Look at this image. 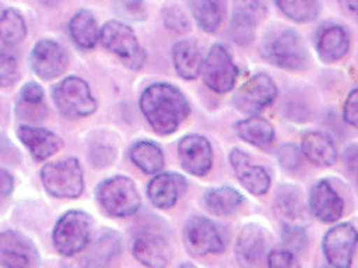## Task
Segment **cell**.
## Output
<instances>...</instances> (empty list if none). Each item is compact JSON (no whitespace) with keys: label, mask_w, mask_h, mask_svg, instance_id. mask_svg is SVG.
Listing matches in <instances>:
<instances>
[{"label":"cell","mask_w":358,"mask_h":268,"mask_svg":"<svg viewBox=\"0 0 358 268\" xmlns=\"http://www.w3.org/2000/svg\"><path fill=\"white\" fill-rule=\"evenodd\" d=\"M264 56L268 63L285 70L304 69L309 59L301 36L293 29L280 31L264 45Z\"/></svg>","instance_id":"obj_8"},{"label":"cell","mask_w":358,"mask_h":268,"mask_svg":"<svg viewBox=\"0 0 358 268\" xmlns=\"http://www.w3.org/2000/svg\"><path fill=\"white\" fill-rule=\"evenodd\" d=\"M267 7L264 0H234L231 37L237 45L246 47L253 42L255 27L266 18Z\"/></svg>","instance_id":"obj_12"},{"label":"cell","mask_w":358,"mask_h":268,"mask_svg":"<svg viewBox=\"0 0 358 268\" xmlns=\"http://www.w3.org/2000/svg\"><path fill=\"white\" fill-rule=\"evenodd\" d=\"M139 107L145 121L159 136H170L190 115V104L181 89L171 83L157 82L144 89Z\"/></svg>","instance_id":"obj_1"},{"label":"cell","mask_w":358,"mask_h":268,"mask_svg":"<svg viewBox=\"0 0 358 268\" xmlns=\"http://www.w3.org/2000/svg\"><path fill=\"white\" fill-rule=\"evenodd\" d=\"M122 253L120 237L115 232H104L88 249L87 257L83 259L85 265L90 267H106L114 262Z\"/></svg>","instance_id":"obj_31"},{"label":"cell","mask_w":358,"mask_h":268,"mask_svg":"<svg viewBox=\"0 0 358 268\" xmlns=\"http://www.w3.org/2000/svg\"><path fill=\"white\" fill-rule=\"evenodd\" d=\"M69 34L78 48L93 50L101 37V29L92 11L78 10L69 22Z\"/></svg>","instance_id":"obj_30"},{"label":"cell","mask_w":358,"mask_h":268,"mask_svg":"<svg viewBox=\"0 0 358 268\" xmlns=\"http://www.w3.org/2000/svg\"><path fill=\"white\" fill-rule=\"evenodd\" d=\"M18 139L36 161H45L52 158L63 149V139L58 134L38 125H24L21 123L16 130Z\"/></svg>","instance_id":"obj_19"},{"label":"cell","mask_w":358,"mask_h":268,"mask_svg":"<svg viewBox=\"0 0 358 268\" xmlns=\"http://www.w3.org/2000/svg\"><path fill=\"white\" fill-rule=\"evenodd\" d=\"M278 88L267 74H256L235 93L234 107L246 115H257L277 99Z\"/></svg>","instance_id":"obj_11"},{"label":"cell","mask_w":358,"mask_h":268,"mask_svg":"<svg viewBox=\"0 0 358 268\" xmlns=\"http://www.w3.org/2000/svg\"><path fill=\"white\" fill-rule=\"evenodd\" d=\"M38 2H41L43 7H47V8H55V7H58L59 3H63L64 0H38Z\"/></svg>","instance_id":"obj_46"},{"label":"cell","mask_w":358,"mask_h":268,"mask_svg":"<svg viewBox=\"0 0 358 268\" xmlns=\"http://www.w3.org/2000/svg\"><path fill=\"white\" fill-rule=\"evenodd\" d=\"M117 11L128 21H144L148 15L144 0H117Z\"/></svg>","instance_id":"obj_40"},{"label":"cell","mask_w":358,"mask_h":268,"mask_svg":"<svg viewBox=\"0 0 358 268\" xmlns=\"http://www.w3.org/2000/svg\"><path fill=\"white\" fill-rule=\"evenodd\" d=\"M27 27L22 16L16 10L5 8L0 16V43L2 48L18 50L20 43L26 38Z\"/></svg>","instance_id":"obj_32"},{"label":"cell","mask_w":358,"mask_h":268,"mask_svg":"<svg viewBox=\"0 0 358 268\" xmlns=\"http://www.w3.org/2000/svg\"><path fill=\"white\" fill-rule=\"evenodd\" d=\"M275 5L285 18L298 24L313 22L322 10L318 0H275Z\"/></svg>","instance_id":"obj_33"},{"label":"cell","mask_w":358,"mask_h":268,"mask_svg":"<svg viewBox=\"0 0 358 268\" xmlns=\"http://www.w3.org/2000/svg\"><path fill=\"white\" fill-rule=\"evenodd\" d=\"M357 20H358V15H357Z\"/></svg>","instance_id":"obj_47"},{"label":"cell","mask_w":358,"mask_h":268,"mask_svg":"<svg viewBox=\"0 0 358 268\" xmlns=\"http://www.w3.org/2000/svg\"><path fill=\"white\" fill-rule=\"evenodd\" d=\"M41 262L36 244L29 238L15 230L0 233V267L22 268L34 267Z\"/></svg>","instance_id":"obj_15"},{"label":"cell","mask_w":358,"mask_h":268,"mask_svg":"<svg viewBox=\"0 0 358 268\" xmlns=\"http://www.w3.org/2000/svg\"><path fill=\"white\" fill-rule=\"evenodd\" d=\"M267 253V234L256 223H248L242 228L237 244H235V255L240 265L256 267L264 259Z\"/></svg>","instance_id":"obj_22"},{"label":"cell","mask_w":358,"mask_h":268,"mask_svg":"<svg viewBox=\"0 0 358 268\" xmlns=\"http://www.w3.org/2000/svg\"><path fill=\"white\" fill-rule=\"evenodd\" d=\"M189 182L182 174L175 171L159 172L150 179L148 197L157 209H171L187 192Z\"/></svg>","instance_id":"obj_16"},{"label":"cell","mask_w":358,"mask_h":268,"mask_svg":"<svg viewBox=\"0 0 358 268\" xmlns=\"http://www.w3.org/2000/svg\"><path fill=\"white\" fill-rule=\"evenodd\" d=\"M133 257L139 264L150 268L166 267L171 260V248L165 237L154 232L138 234L133 243Z\"/></svg>","instance_id":"obj_20"},{"label":"cell","mask_w":358,"mask_h":268,"mask_svg":"<svg viewBox=\"0 0 358 268\" xmlns=\"http://www.w3.org/2000/svg\"><path fill=\"white\" fill-rule=\"evenodd\" d=\"M358 248V230L352 223H338L324 233L322 249L329 267L349 268Z\"/></svg>","instance_id":"obj_10"},{"label":"cell","mask_w":358,"mask_h":268,"mask_svg":"<svg viewBox=\"0 0 358 268\" xmlns=\"http://www.w3.org/2000/svg\"><path fill=\"white\" fill-rule=\"evenodd\" d=\"M15 190V177L7 170L0 171V195L2 198H8L10 193Z\"/></svg>","instance_id":"obj_43"},{"label":"cell","mask_w":358,"mask_h":268,"mask_svg":"<svg viewBox=\"0 0 358 268\" xmlns=\"http://www.w3.org/2000/svg\"><path fill=\"white\" fill-rule=\"evenodd\" d=\"M173 64L176 74L184 80H195L201 75L203 56H201L197 43L192 40H179L171 48Z\"/></svg>","instance_id":"obj_25"},{"label":"cell","mask_w":358,"mask_h":268,"mask_svg":"<svg viewBox=\"0 0 358 268\" xmlns=\"http://www.w3.org/2000/svg\"><path fill=\"white\" fill-rule=\"evenodd\" d=\"M117 149L108 144H94L88 149V161L96 168H108L114 163Z\"/></svg>","instance_id":"obj_39"},{"label":"cell","mask_w":358,"mask_h":268,"mask_svg":"<svg viewBox=\"0 0 358 268\" xmlns=\"http://www.w3.org/2000/svg\"><path fill=\"white\" fill-rule=\"evenodd\" d=\"M96 200L106 214L120 219L134 216L141 208V195L136 184L127 176H114L99 182Z\"/></svg>","instance_id":"obj_2"},{"label":"cell","mask_w":358,"mask_h":268,"mask_svg":"<svg viewBox=\"0 0 358 268\" xmlns=\"http://www.w3.org/2000/svg\"><path fill=\"white\" fill-rule=\"evenodd\" d=\"M15 115L24 125H38L48 117L43 88L36 82L22 85L15 103Z\"/></svg>","instance_id":"obj_21"},{"label":"cell","mask_w":358,"mask_h":268,"mask_svg":"<svg viewBox=\"0 0 358 268\" xmlns=\"http://www.w3.org/2000/svg\"><path fill=\"white\" fill-rule=\"evenodd\" d=\"M69 64L67 52L55 40H41L31 52V69L42 80H56Z\"/></svg>","instance_id":"obj_14"},{"label":"cell","mask_w":358,"mask_h":268,"mask_svg":"<svg viewBox=\"0 0 358 268\" xmlns=\"http://www.w3.org/2000/svg\"><path fill=\"white\" fill-rule=\"evenodd\" d=\"M229 161H231L232 170L240 184L248 190L251 195L262 197L271 188L272 179L266 168L255 165L251 161V156L240 149H232L229 154Z\"/></svg>","instance_id":"obj_17"},{"label":"cell","mask_w":358,"mask_h":268,"mask_svg":"<svg viewBox=\"0 0 358 268\" xmlns=\"http://www.w3.org/2000/svg\"><path fill=\"white\" fill-rule=\"evenodd\" d=\"M187 253L195 257L222 254L226 249V233L208 217L194 216L186 222L182 232Z\"/></svg>","instance_id":"obj_7"},{"label":"cell","mask_w":358,"mask_h":268,"mask_svg":"<svg viewBox=\"0 0 358 268\" xmlns=\"http://www.w3.org/2000/svg\"><path fill=\"white\" fill-rule=\"evenodd\" d=\"M243 195L231 186L213 187L203 195V206L210 214L226 217L237 212L243 204Z\"/></svg>","instance_id":"obj_28"},{"label":"cell","mask_w":358,"mask_h":268,"mask_svg":"<svg viewBox=\"0 0 358 268\" xmlns=\"http://www.w3.org/2000/svg\"><path fill=\"white\" fill-rule=\"evenodd\" d=\"M178 155L182 170L195 177H205L213 168L211 142L201 134H187L178 142Z\"/></svg>","instance_id":"obj_13"},{"label":"cell","mask_w":358,"mask_h":268,"mask_svg":"<svg viewBox=\"0 0 358 268\" xmlns=\"http://www.w3.org/2000/svg\"><path fill=\"white\" fill-rule=\"evenodd\" d=\"M282 243L285 249L298 255L309 248V234L302 227L287 222L282 228Z\"/></svg>","instance_id":"obj_35"},{"label":"cell","mask_w":358,"mask_h":268,"mask_svg":"<svg viewBox=\"0 0 358 268\" xmlns=\"http://www.w3.org/2000/svg\"><path fill=\"white\" fill-rule=\"evenodd\" d=\"M41 181L48 195L58 200H76L83 193V170L77 158H64L42 166Z\"/></svg>","instance_id":"obj_5"},{"label":"cell","mask_w":358,"mask_h":268,"mask_svg":"<svg viewBox=\"0 0 358 268\" xmlns=\"http://www.w3.org/2000/svg\"><path fill=\"white\" fill-rule=\"evenodd\" d=\"M350 50V36L343 26L329 24L317 37V53L324 63H338Z\"/></svg>","instance_id":"obj_23"},{"label":"cell","mask_w":358,"mask_h":268,"mask_svg":"<svg viewBox=\"0 0 358 268\" xmlns=\"http://www.w3.org/2000/svg\"><path fill=\"white\" fill-rule=\"evenodd\" d=\"M234 131L238 139L256 147L264 149L275 141V128L259 115H250L248 119L238 120L234 125Z\"/></svg>","instance_id":"obj_26"},{"label":"cell","mask_w":358,"mask_h":268,"mask_svg":"<svg viewBox=\"0 0 358 268\" xmlns=\"http://www.w3.org/2000/svg\"><path fill=\"white\" fill-rule=\"evenodd\" d=\"M267 267L272 268H288L298 267V257L288 249H272L266 257Z\"/></svg>","instance_id":"obj_41"},{"label":"cell","mask_w":358,"mask_h":268,"mask_svg":"<svg viewBox=\"0 0 358 268\" xmlns=\"http://www.w3.org/2000/svg\"><path fill=\"white\" fill-rule=\"evenodd\" d=\"M53 103L67 120H80L93 115L98 109L92 88L80 77L71 75L53 87Z\"/></svg>","instance_id":"obj_3"},{"label":"cell","mask_w":358,"mask_h":268,"mask_svg":"<svg viewBox=\"0 0 358 268\" xmlns=\"http://www.w3.org/2000/svg\"><path fill=\"white\" fill-rule=\"evenodd\" d=\"M20 80L18 53L11 48H0V83L3 88L15 85Z\"/></svg>","instance_id":"obj_36"},{"label":"cell","mask_w":358,"mask_h":268,"mask_svg":"<svg viewBox=\"0 0 358 268\" xmlns=\"http://www.w3.org/2000/svg\"><path fill=\"white\" fill-rule=\"evenodd\" d=\"M344 165L350 172L358 174V145H350L344 152Z\"/></svg>","instance_id":"obj_44"},{"label":"cell","mask_w":358,"mask_h":268,"mask_svg":"<svg viewBox=\"0 0 358 268\" xmlns=\"http://www.w3.org/2000/svg\"><path fill=\"white\" fill-rule=\"evenodd\" d=\"M192 16L201 31L215 34L227 15V0H189Z\"/></svg>","instance_id":"obj_27"},{"label":"cell","mask_w":358,"mask_h":268,"mask_svg":"<svg viewBox=\"0 0 358 268\" xmlns=\"http://www.w3.org/2000/svg\"><path fill=\"white\" fill-rule=\"evenodd\" d=\"M343 119L347 125L358 130V88L352 89L343 107Z\"/></svg>","instance_id":"obj_42"},{"label":"cell","mask_w":358,"mask_h":268,"mask_svg":"<svg viewBox=\"0 0 358 268\" xmlns=\"http://www.w3.org/2000/svg\"><path fill=\"white\" fill-rule=\"evenodd\" d=\"M201 77L205 85L213 93L226 94L235 87L238 78V67L235 64L232 54L221 43H215L203 59Z\"/></svg>","instance_id":"obj_9"},{"label":"cell","mask_w":358,"mask_h":268,"mask_svg":"<svg viewBox=\"0 0 358 268\" xmlns=\"http://www.w3.org/2000/svg\"><path fill=\"white\" fill-rule=\"evenodd\" d=\"M310 214L323 223L338 222L344 214V200L328 181H318L309 192Z\"/></svg>","instance_id":"obj_18"},{"label":"cell","mask_w":358,"mask_h":268,"mask_svg":"<svg viewBox=\"0 0 358 268\" xmlns=\"http://www.w3.org/2000/svg\"><path fill=\"white\" fill-rule=\"evenodd\" d=\"M93 219L82 209L64 212L55 223L52 239L55 249L64 257H74L90 244Z\"/></svg>","instance_id":"obj_6"},{"label":"cell","mask_w":358,"mask_h":268,"mask_svg":"<svg viewBox=\"0 0 358 268\" xmlns=\"http://www.w3.org/2000/svg\"><path fill=\"white\" fill-rule=\"evenodd\" d=\"M304 154L302 149L296 147L294 144H283L277 149V160L280 166L288 172H296L301 170L302 161H304Z\"/></svg>","instance_id":"obj_37"},{"label":"cell","mask_w":358,"mask_h":268,"mask_svg":"<svg viewBox=\"0 0 358 268\" xmlns=\"http://www.w3.org/2000/svg\"><path fill=\"white\" fill-rule=\"evenodd\" d=\"M302 154L306 160L318 168H329L338 161V149L328 134L320 131H310L302 136Z\"/></svg>","instance_id":"obj_24"},{"label":"cell","mask_w":358,"mask_h":268,"mask_svg":"<svg viewBox=\"0 0 358 268\" xmlns=\"http://www.w3.org/2000/svg\"><path fill=\"white\" fill-rule=\"evenodd\" d=\"M162 16H164V24L166 29H170L173 34H186L190 29V22L187 16L184 15L181 8L176 5H170L162 10Z\"/></svg>","instance_id":"obj_38"},{"label":"cell","mask_w":358,"mask_h":268,"mask_svg":"<svg viewBox=\"0 0 358 268\" xmlns=\"http://www.w3.org/2000/svg\"><path fill=\"white\" fill-rule=\"evenodd\" d=\"M275 209L280 217L285 221H296L301 216L302 200L298 188L283 186L278 188L275 198Z\"/></svg>","instance_id":"obj_34"},{"label":"cell","mask_w":358,"mask_h":268,"mask_svg":"<svg viewBox=\"0 0 358 268\" xmlns=\"http://www.w3.org/2000/svg\"><path fill=\"white\" fill-rule=\"evenodd\" d=\"M338 2L345 11L354 13L355 16L358 15V0H338Z\"/></svg>","instance_id":"obj_45"},{"label":"cell","mask_w":358,"mask_h":268,"mask_svg":"<svg viewBox=\"0 0 358 268\" xmlns=\"http://www.w3.org/2000/svg\"><path fill=\"white\" fill-rule=\"evenodd\" d=\"M99 43L119 58L123 66L130 70H141L145 61H148V53L139 43L136 34L130 26L122 21H109L101 27Z\"/></svg>","instance_id":"obj_4"},{"label":"cell","mask_w":358,"mask_h":268,"mask_svg":"<svg viewBox=\"0 0 358 268\" xmlns=\"http://www.w3.org/2000/svg\"><path fill=\"white\" fill-rule=\"evenodd\" d=\"M131 163L141 170L144 174L155 176L164 170L165 166V155L164 150L160 149L159 144L152 141H138L134 142L128 152Z\"/></svg>","instance_id":"obj_29"}]
</instances>
